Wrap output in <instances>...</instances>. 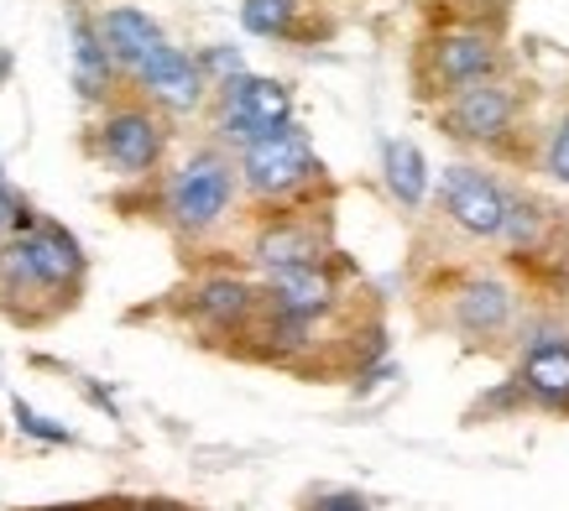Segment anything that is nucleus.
Here are the masks:
<instances>
[{
	"label": "nucleus",
	"instance_id": "nucleus-1",
	"mask_svg": "<svg viewBox=\"0 0 569 511\" xmlns=\"http://www.w3.org/2000/svg\"><path fill=\"white\" fill-rule=\"evenodd\" d=\"M84 277V251L63 224L37 220L32 230L0 240V308L21 298H63Z\"/></svg>",
	"mask_w": 569,
	"mask_h": 511
},
{
	"label": "nucleus",
	"instance_id": "nucleus-2",
	"mask_svg": "<svg viewBox=\"0 0 569 511\" xmlns=\"http://www.w3.org/2000/svg\"><path fill=\"white\" fill-rule=\"evenodd\" d=\"M313 172H319V157L298 126H282L241 152V178L261 199H293L303 183H313Z\"/></svg>",
	"mask_w": 569,
	"mask_h": 511
},
{
	"label": "nucleus",
	"instance_id": "nucleus-3",
	"mask_svg": "<svg viewBox=\"0 0 569 511\" xmlns=\"http://www.w3.org/2000/svg\"><path fill=\"white\" fill-rule=\"evenodd\" d=\"M230 193H236V168L220 152H199L173 178L168 214H173V224L183 236H199L209 224H220V214L230 209Z\"/></svg>",
	"mask_w": 569,
	"mask_h": 511
},
{
	"label": "nucleus",
	"instance_id": "nucleus-4",
	"mask_svg": "<svg viewBox=\"0 0 569 511\" xmlns=\"http://www.w3.org/2000/svg\"><path fill=\"white\" fill-rule=\"evenodd\" d=\"M224 137L241 141V152L251 141L272 137L282 126H293V94L288 84H277V79H257V73H241V79H230L224 84Z\"/></svg>",
	"mask_w": 569,
	"mask_h": 511
},
{
	"label": "nucleus",
	"instance_id": "nucleus-5",
	"mask_svg": "<svg viewBox=\"0 0 569 511\" xmlns=\"http://www.w3.org/2000/svg\"><path fill=\"white\" fill-rule=\"evenodd\" d=\"M445 204H449L455 220L466 224L470 236H501V230H507V209H512V199H507L486 172L449 168L445 172Z\"/></svg>",
	"mask_w": 569,
	"mask_h": 511
},
{
	"label": "nucleus",
	"instance_id": "nucleus-6",
	"mask_svg": "<svg viewBox=\"0 0 569 511\" xmlns=\"http://www.w3.org/2000/svg\"><path fill=\"white\" fill-rule=\"evenodd\" d=\"M100 152L116 172L137 178V172L157 168V157H162V126L147 110H116L100 126Z\"/></svg>",
	"mask_w": 569,
	"mask_h": 511
},
{
	"label": "nucleus",
	"instance_id": "nucleus-7",
	"mask_svg": "<svg viewBox=\"0 0 569 511\" xmlns=\"http://www.w3.org/2000/svg\"><path fill=\"white\" fill-rule=\"evenodd\" d=\"M267 303L277 313H293V319H325L335 308V277L325 261H303V267H277L267 272Z\"/></svg>",
	"mask_w": 569,
	"mask_h": 511
},
{
	"label": "nucleus",
	"instance_id": "nucleus-8",
	"mask_svg": "<svg viewBox=\"0 0 569 511\" xmlns=\"http://www.w3.org/2000/svg\"><path fill=\"white\" fill-rule=\"evenodd\" d=\"M100 42H104V52H110V63L131 69L137 79L147 73V63H152L157 52L168 48L162 27H157V21L147 17V11H131V6H116V11H104V21H100Z\"/></svg>",
	"mask_w": 569,
	"mask_h": 511
},
{
	"label": "nucleus",
	"instance_id": "nucleus-9",
	"mask_svg": "<svg viewBox=\"0 0 569 511\" xmlns=\"http://www.w3.org/2000/svg\"><path fill=\"white\" fill-rule=\"evenodd\" d=\"M141 84H147V94H152L157 104H168V110H193V104L204 100V73H199V63H193L189 52H178L173 42L147 63Z\"/></svg>",
	"mask_w": 569,
	"mask_h": 511
},
{
	"label": "nucleus",
	"instance_id": "nucleus-10",
	"mask_svg": "<svg viewBox=\"0 0 569 511\" xmlns=\"http://www.w3.org/2000/svg\"><path fill=\"white\" fill-rule=\"evenodd\" d=\"M261 308V292L236 282V277H209L204 288L193 292V313L204 319L214 334H241Z\"/></svg>",
	"mask_w": 569,
	"mask_h": 511
},
{
	"label": "nucleus",
	"instance_id": "nucleus-11",
	"mask_svg": "<svg viewBox=\"0 0 569 511\" xmlns=\"http://www.w3.org/2000/svg\"><path fill=\"white\" fill-rule=\"evenodd\" d=\"M445 120L455 137H497V131H507V120H512V100L497 84H470V89H460V100L449 104Z\"/></svg>",
	"mask_w": 569,
	"mask_h": 511
},
{
	"label": "nucleus",
	"instance_id": "nucleus-12",
	"mask_svg": "<svg viewBox=\"0 0 569 511\" xmlns=\"http://www.w3.org/2000/svg\"><path fill=\"white\" fill-rule=\"evenodd\" d=\"M522 387L549 408H569V344H538L522 360Z\"/></svg>",
	"mask_w": 569,
	"mask_h": 511
},
{
	"label": "nucleus",
	"instance_id": "nucleus-13",
	"mask_svg": "<svg viewBox=\"0 0 569 511\" xmlns=\"http://www.w3.org/2000/svg\"><path fill=\"white\" fill-rule=\"evenodd\" d=\"M439 79L445 84H481L486 73H491V42L486 37H476V32H460V37H445L439 42Z\"/></svg>",
	"mask_w": 569,
	"mask_h": 511
},
{
	"label": "nucleus",
	"instance_id": "nucleus-14",
	"mask_svg": "<svg viewBox=\"0 0 569 511\" xmlns=\"http://www.w3.org/2000/svg\"><path fill=\"white\" fill-rule=\"evenodd\" d=\"M73 79H79V94L110 89V52L100 42V27H89L84 17H73Z\"/></svg>",
	"mask_w": 569,
	"mask_h": 511
},
{
	"label": "nucleus",
	"instance_id": "nucleus-15",
	"mask_svg": "<svg viewBox=\"0 0 569 511\" xmlns=\"http://www.w3.org/2000/svg\"><path fill=\"white\" fill-rule=\"evenodd\" d=\"M257 261L267 272H277V267H303V261H325V255H319V240L303 224H277L257 240Z\"/></svg>",
	"mask_w": 569,
	"mask_h": 511
},
{
	"label": "nucleus",
	"instance_id": "nucleus-16",
	"mask_svg": "<svg viewBox=\"0 0 569 511\" xmlns=\"http://www.w3.org/2000/svg\"><path fill=\"white\" fill-rule=\"evenodd\" d=\"M387 188H392L402 204H418L423 188H429V162L413 141H387Z\"/></svg>",
	"mask_w": 569,
	"mask_h": 511
},
{
	"label": "nucleus",
	"instance_id": "nucleus-17",
	"mask_svg": "<svg viewBox=\"0 0 569 511\" xmlns=\"http://www.w3.org/2000/svg\"><path fill=\"white\" fill-rule=\"evenodd\" d=\"M507 292L497 288V282H481V288H470L466 298H460V319H466V329H481V334H491V329L507 319Z\"/></svg>",
	"mask_w": 569,
	"mask_h": 511
},
{
	"label": "nucleus",
	"instance_id": "nucleus-18",
	"mask_svg": "<svg viewBox=\"0 0 569 511\" xmlns=\"http://www.w3.org/2000/svg\"><path fill=\"white\" fill-rule=\"evenodd\" d=\"M293 17H298V0H246L241 6L246 32H257V37H288L293 32Z\"/></svg>",
	"mask_w": 569,
	"mask_h": 511
},
{
	"label": "nucleus",
	"instance_id": "nucleus-19",
	"mask_svg": "<svg viewBox=\"0 0 569 511\" xmlns=\"http://www.w3.org/2000/svg\"><path fill=\"white\" fill-rule=\"evenodd\" d=\"M17 423H21V433H32V439H42V443H69L73 439L69 428L52 423V418H42V412H32L21 397H17Z\"/></svg>",
	"mask_w": 569,
	"mask_h": 511
},
{
	"label": "nucleus",
	"instance_id": "nucleus-20",
	"mask_svg": "<svg viewBox=\"0 0 569 511\" xmlns=\"http://www.w3.org/2000/svg\"><path fill=\"white\" fill-rule=\"evenodd\" d=\"M309 511H371V507H366V495H356V491H329V495H319Z\"/></svg>",
	"mask_w": 569,
	"mask_h": 511
},
{
	"label": "nucleus",
	"instance_id": "nucleus-21",
	"mask_svg": "<svg viewBox=\"0 0 569 511\" xmlns=\"http://www.w3.org/2000/svg\"><path fill=\"white\" fill-rule=\"evenodd\" d=\"M549 168L559 172V178H565L569 183V126L565 131H559V137H553V147H549Z\"/></svg>",
	"mask_w": 569,
	"mask_h": 511
},
{
	"label": "nucleus",
	"instance_id": "nucleus-22",
	"mask_svg": "<svg viewBox=\"0 0 569 511\" xmlns=\"http://www.w3.org/2000/svg\"><path fill=\"white\" fill-rule=\"evenodd\" d=\"M126 511H189V507H178V501H137V507H126Z\"/></svg>",
	"mask_w": 569,
	"mask_h": 511
},
{
	"label": "nucleus",
	"instance_id": "nucleus-23",
	"mask_svg": "<svg viewBox=\"0 0 569 511\" xmlns=\"http://www.w3.org/2000/svg\"><path fill=\"white\" fill-rule=\"evenodd\" d=\"M42 511H94V507H42Z\"/></svg>",
	"mask_w": 569,
	"mask_h": 511
},
{
	"label": "nucleus",
	"instance_id": "nucleus-24",
	"mask_svg": "<svg viewBox=\"0 0 569 511\" xmlns=\"http://www.w3.org/2000/svg\"><path fill=\"white\" fill-rule=\"evenodd\" d=\"M6 193H11V188H6V168H0V199H6Z\"/></svg>",
	"mask_w": 569,
	"mask_h": 511
}]
</instances>
